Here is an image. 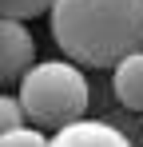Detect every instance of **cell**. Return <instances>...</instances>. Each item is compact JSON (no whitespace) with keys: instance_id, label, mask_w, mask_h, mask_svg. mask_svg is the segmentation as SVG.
<instances>
[{"instance_id":"cell-1","label":"cell","mask_w":143,"mask_h":147,"mask_svg":"<svg viewBox=\"0 0 143 147\" xmlns=\"http://www.w3.org/2000/svg\"><path fill=\"white\" fill-rule=\"evenodd\" d=\"M52 40L72 64L119 68L143 52V0H56Z\"/></svg>"},{"instance_id":"cell-2","label":"cell","mask_w":143,"mask_h":147,"mask_svg":"<svg viewBox=\"0 0 143 147\" xmlns=\"http://www.w3.org/2000/svg\"><path fill=\"white\" fill-rule=\"evenodd\" d=\"M16 99H20L24 115L36 123V127L64 131V127L84 119L92 96H88L84 72H80L72 60H40V64L20 80Z\"/></svg>"},{"instance_id":"cell-3","label":"cell","mask_w":143,"mask_h":147,"mask_svg":"<svg viewBox=\"0 0 143 147\" xmlns=\"http://www.w3.org/2000/svg\"><path fill=\"white\" fill-rule=\"evenodd\" d=\"M32 68H36V40H32L28 24L0 20V88L20 84Z\"/></svg>"},{"instance_id":"cell-4","label":"cell","mask_w":143,"mask_h":147,"mask_svg":"<svg viewBox=\"0 0 143 147\" xmlns=\"http://www.w3.org/2000/svg\"><path fill=\"white\" fill-rule=\"evenodd\" d=\"M48 147H131V139L103 119H80L64 131H56Z\"/></svg>"},{"instance_id":"cell-5","label":"cell","mask_w":143,"mask_h":147,"mask_svg":"<svg viewBox=\"0 0 143 147\" xmlns=\"http://www.w3.org/2000/svg\"><path fill=\"white\" fill-rule=\"evenodd\" d=\"M111 88H115L119 103H123L127 111H143V52L127 56V60L115 68Z\"/></svg>"},{"instance_id":"cell-6","label":"cell","mask_w":143,"mask_h":147,"mask_svg":"<svg viewBox=\"0 0 143 147\" xmlns=\"http://www.w3.org/2000/svg\"><path fill=\"white\" fill-rule=\"evenodd\" d=\"M52 4H56V0H0V20H20V24H28V20L52 12Z\"/></svg>"},{"instance_id":"cell-7","label":"cell","mask_w":143,"mask_h":147,"mask_svg":"<svg viewBox=\"0 0 143 147\" xmlns=\"http://www.w3.org/2000/svg\"><path fill=\"white\" fill-rule=\"evenodd\" d=\"M24 119H28V115H24L20 99H16V96H0V139L12 135V131H20Z\"/></svg>"},{"instance_id":"cell-8","label":"cell","mask_w":143,"mask_h":147,"mask_svg":"<svg viewBox=\"0 0 143 147\" xmlns=\"http://www.w3.org/2000/svg\"><path fill=\"white\" fill-rule=\"evenodd\" d=\"M0 147H48V139H44L40 127H20V131H12V135H4Z\"/></svg>"}]
</instances>
